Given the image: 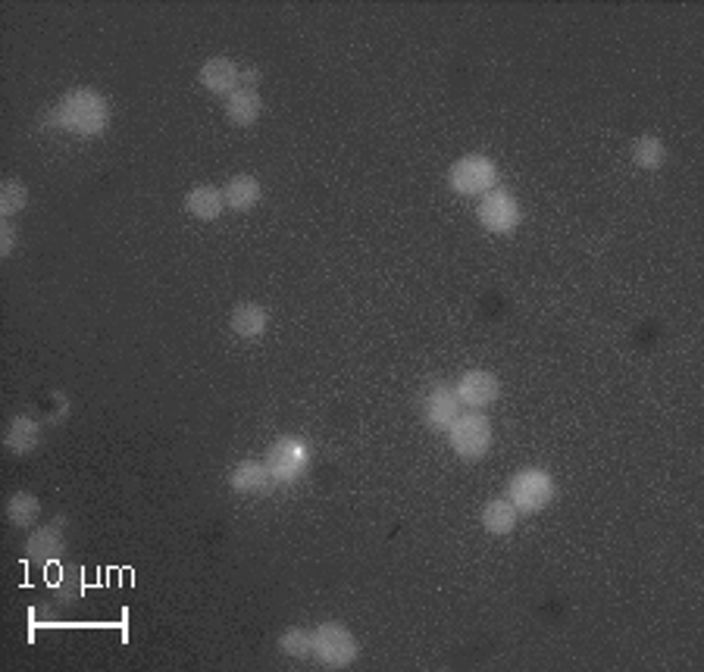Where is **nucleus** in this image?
I'll list each match as a JSON object with an SVG mask.
<instances>
[{
	"instance_id": "10",
	"label": "nucleus",
	"mask_w": 704,
	"mask_h": 672,
	"mask_svg": "<svg viewBox=\"0 0 704 672\" xmlns=\"http://www.w3.org/2000/svg\"><path fill=\"white\" fill-rule=\"evenodd\" d=\"M229 488L241 497H263V494H270L276 488V482L270 476V469H266V463L241 460L229 472Z\"/></svg>"
},
{
	"instance_id": "22",
	"label": "nucleus",
	"mask_w": 704,
	"mask_h": 672,
	"mask_svg": "<svg viewBox=\"0 0 704 672\" xmlns=\"http://www.w3.org/2000/svg\"><path fill=\"white\" fill-rule=\"evenodd\" d=\"M26 204H29V188L19 179H7L4 185H0V216L4 219L16 216Z\"/></svg>"
},
{
	"instance_id": "14",
	"label": "nucleus",
	"mask_w": 704,
	"mask_h": 672,
	"mask_svg": "<svg viewBox=\"0 0 704 672\" xmlns=\"http://www.w3.org/2000/svg\"><path fill=\"white\" fill-rule=\"evenodd\" d=\"M38 441H41V422H38V419H32V416H26V413L10 419L7 435H4V447H7L10 454L26 457V454L35 451Z\"/></svg>"
},
{
	"instance_id": "21",
	"label": "nucleus",
	"mask_w": 704,
	"mask_h": 672,
	"mask_svg": "<svg viewBox=\"0 0 704 672\" xmlns=\"http://www.w3.org/2000/svg\"><path fill=\"white\" fill-rule=\"evenodd\" d=\"M276 644L285 657H295V660L313 657V635L307 629H285Z\"/></svg>"
},
{
	"instance_id": "2",
	"label": "nucleus",
	"mask_w": 704,
	"mask_h": 672,
	"mask_svg": "<svg viewBox=\"0 0 704 672\" xmlns=\"http://www.w3.org/2000/svg\"><path fill=\"white\" fill-rule=\"evenodd\" d=\"M310 635H313V657H317L323 669H348L360 654L357 638L342 622H320Z\"/></svg>"
},
{
	"instance_id": "15",
	"label": "nucleus",
	"mask_w": 704,
	"mask_h": 672,
	"mask_svg": "<svg viewBox=\"0 0 704 672\" xmlns=\"http://www.w3.org/2000/svg\"><path fill=\"white\" fill-rule=\"evenodd\" d=\"M260 113H263V101L257 88H235L226 97V119L232 126H254Z\"/></svg>"
},
{
	"instance_id": "6",
	"label": "nucleus",
	"mask_w": 704,
	"mask_h": 672,
	"mask_svg": "<svg viewBox=\"0 0 704 672\" xmlns=\"http://www.w3.org/2000/svg\"><path fill=\"white\" fill-rule=\"evenodd\" d=\"M448 438H451V447L460 460H479L489 454V447H492V422L479 410L460 413L451 422Z\"/></svg>"
},
{
	"instance_id": "18",
	"label": "nucleus",
	"mask_w": 704,
	"mask_h": 672,
	"mask_svg": "<svg viewBox=\"0 0 704 672\" xmlns=\"http://www.w3.org/2000/svg\"><path fill=\"white\" fill-rule=\"evenodd\" d=\"M226 194V207L235 210V213H248L260 204V194H263V185L254 179V176H232L229 185L223 188Z\"/></svg>"
},
{
	"instance_id": "5",
	"label": "nucleus",
	"mask_w": 704,
	"mask_h": 672,
	"mask_svg": "<svg viewBox=\"0 0 704 672\" xmlns=\"http://www.w3.org/2000/svg\"><path fill=\"white\" fill-rule=\"evenodd\" d=\"M448 185H451L454 194L482 197V194H489L492 188H498V166H495L492 157H485V154H467L448 169Z\"/></svg>"
},
{
	"instance_id": "24",
	"label": "nucleus",
	"mask_w": 704,
	"mask_h": 672,
	"mask_svg": "<svg viewBox=\"0 0 704 672\" xmlns=\"http://www.w3.org/2000/svg\"><path fill=\"white\" fill-rule=\"evenodd\" d=\"M260 82V72L251 66V69H241V76H238V88H257Z\"/></svg>"
},
{
	"instance_id": "8",
	"label": "nucleus",
	"mask_w": 704,
	"mask_h": 672,
	"mask_svg": "<svg viewBox=\"0 0 704 672\" xmlns=\"http://www.w3.org/2000/svg\"><path fill=\"white\" fill-rule=\"evenodd\" d=\"M454 394H457L460 407H470V410H485V407H492V404L498 401V394H501V382L492 376L489 369H470V372H464V376L457 379V385H454Z\"/></svg>"
},
{
	"instance_id": "9",
	"label": "nucleus",
	"mask_w": 704,
	"mask_h": 672,
	"mask_svg": "<svg viewBox=\"0 0 704 672\" xmlns=\"http://www.w3.org/2000/svg\"><path fill=\"white\" fill-rule=\"evenodd\" d=\"M460 416V401L451 385H432L423 397V419L426 426L435 429V432H448L451 422Z\"/></svg>"
},
{
	"instance_id": "20",
	"label": "nucleus",
	"mask_w": 704,
	"mask_h": 672,
	"mask_svg": "<svg viewBox=\"0 0 704 672\" xmlns=\"http://www.w3.org/2000/svg\"><path fill=\"white\" fill-rule=\"evenodd\" d=\"M664 160H667V147H664V141H661L658 135H642V138L633 144V163H636L639 169L654 172V169L664 166Z\"/></svg>"
},
{
	"instance_id": "12",
	"label": "nucleus",
	"mask_w": 704,
	"mask_h": 672,
	"mask_svg": "<svg viewBox=\"0 0 704 672\" xmlns=\"http://www.w3.org/2000/svg\"><path fill=\"white\" fill-rule=\"evenodd\" d=\"M238 76H241V69L229 57H210L198 72L201 85L210 94H220V97H229L238 88Z\"/></svg>"
},
{
	"instance_id": "23",
	"label": "nucleus",
	"mask_w": 704,
	"mask_h": 672,
	"mask_svg": "<svg viewBox=\"0 0 704 672\" xmlns=\"http://www.w3.org/2000/svg\"><path fill=\"white\" fill-rule=\"evenodd\" d=\"M13 251H16V229L10 219H0V254L13 257Z\"/></svg>"
},
{
	"instance_id": "3",
	"label": "nucleus",
	"mask_w": 704,
	"mask_h": 672,
	"mask_svg": "<svg viewBox=\"0 0 704 672\" xmlns=\"http://www.w3.org/2000/svg\"><path fill=\"white\" fill-rule=\"evenodd\" d=\"M263 463H266V469H270L276 488L295 485L307 476V469H310V447L295 435H282L279 441L270 444Z\"/></svg>"
},
{
	"instance_id": "17",
	"label": "nucleus",
	"mask_w": 704,
	"mask_h": 672,
	"mask_svg": "<svg viewBox=\"0 0 704 672\" xmlns=\"http://www.w3.org/2000/svg\"><path fill=\"white\" fill-rule=\"evenodd\" d=\"M517 516H520L517 507L507 501V497H495V501H489L479 513L482 529L489 535H511L514 526H517Z\"/></svg>"
},
{
	"instance_id": "11",
	"label": "nucleus",
	"mask_w": 704,
	"mask_h": 672,
	"mask_svg": "<svg viewBox=\"0 0 704 672\" xmlns=\"http://www.w3.org/2000/svg\"><path fill=\"white\" fill-rule=\"evenodd\" d=\"M63 526L66 519L60 516L57 522H47V526L35 529L29 538H26V554L38 563H54L60 554H63Z\"/></svg>"
},
{
	"instance_id": "19",
	"label": "nucleus",
	"mask_w": 704,
	"mask_h": 672,
	"mask_svg": "<svg viewBox=\"0 0 704 672\" xmlns=\"http://www.w3.org/2000/svg\"><path fill=\"white\" fill-rule=\"evenodd\" d=\"M41 516V504L32 491H16L10 501H7V519L13 522L16 529H29L35 526Z\"/></svg>"
},
{
	"instance_id": "4",
	"label": "nucleus",
	"mask_w": 704,
	"mask_h": 672,
	"mask_svg": "<svg viewBox=\"0 0 704 672\" xmlns=\"http://www.w3.org/2000/svg\"><path fill=\"white\" fill-rule=\"evenodd\" d=\"M554 479L545 469H520L517 476L507 482V501L517 507V513H542L554 501Z\"/></svg>"
},
{
	"instance_id": "13",
	"label": "nucleus",
	"mask_w": 704,
	"mask_h": 672,
	"mask_svg": "<svg viewBox=\"0 0 704 672\" xmlns=\"http://www.w3.org/2000/svg\"><path fill=\"white\" fill-rule=\"evenodd\" d=\"M226 210V194L216 188V185H194L185 194V213L201 219V222H213L220 219Z\"/></svg>"
},
{
	"instance_id": "7",
	"label": "nucleus",
	"mask_w": 704,
	"mask_h": 672,
	"mask_svg": "<svg viewBox=\"0 0 704 672\" xmlns=\"http://www.w3.org/2000/svg\"><path fill=\"white\" fill-rule=\"evenodd\" d=\"M476 216L482 222V229H489L495 235L514 232L520 226V219H523L517 197L511 191H504V188H492L489 194H482Z\"/></svg>"
},
{
	"instance_id": "16",
	"label": "nucleus",
	"mask_w": 704,
	"mask_h": 672,
	"mask_svg": "<svg viewBox=\"0 0 704 672\" xmlns=\"http://www.w3.org/2000/svg\"><path fill=\"white\" fill-rule=\"evenodd\" d=\"M266 326H270V316H266V310L260 304H238L229 316V329L245 341L263 338Z\"/></svg>"
},
{
	"instance_id": "1",
	"label": "nucleus",
	"mask_w": 704,
	"mask_h": 672,
	"mask_svg": "<svg viewBox=\"0 0 704 672\" xmlns=\"http://www.w3.org/2000/svg\"><path fill=\"white\" fill-rule=\"evenodd\" d=\"M44 129H60L79 138H94L110 126V104L101 91L94 88H72L60 97L54 110H47L41 119Z\"/></svg>"
}]
</instances>
